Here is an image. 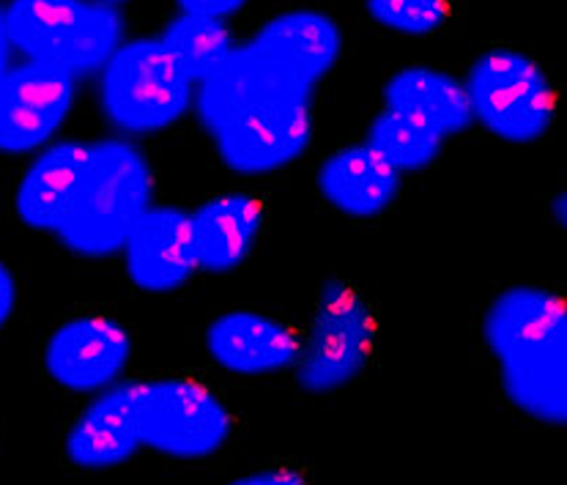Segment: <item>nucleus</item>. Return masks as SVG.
Segmentation results:
<instances>
[{"instance_id":"1","label":"nucleus","mask_w":567,"mask_h":485,"mask_svg":"<svg viewBox=\"0 0 567 485\" xmlns=\"http://www.w3.org/2000/svg\"><path fill=\"white\" fill-rule=\"evenodd\" d=\"M340 50V25L316 9L286 11L230 50L195 96L198 121L228 171L269 176L308 152L312 100Z\"/></svg>"},{"instance_id":"2","label":"nucleus","mask_w":567,"mask_h":485,"mask_svg":"<svg viewBox=\"0 0 567 485\" xmlns=\"http://www.w3.org/2000/svg\"><path fill=\"white\" fill-rule=\"evenodd\" d=\"M483 338L499 365L502 390L526 417L567 423V313L559 293L513 286L488 305Z\"/></svg>"},{"instance_id":"3","label":"nucleus","mask_w":567,"mask_h":485,"mask_svg":"<svg viewBox=\"0 0 567 485\" xmlns=\"http://www.w3.org/2000/svg\"><path fill=\"white\" fill-rule=\"evenodd\" d=\"M152 206V167L126 141L85 143L55 236L83 258L121 252L137 217Z\"/></svg>"},{"instance_id":"4","label":"nucleus","mask_w":567,"mask_h":485,"mask_svg":"<svg viewBox=\"0 0 567 485\" xmlns=\"http://www.w3.org/2000/svg\"><path fill=\"white\" fill-rule=\"evenodd\" d=\"M9 48L80 80L100 72L124 37L118 9L104 0H11L3 11Z\"/></svg>"},{"instance_id":"5","label":"nucleus","mask_w":567,"mask_h":485,"mask_svg":"<svg viewBox=\"0 0 567 485\" xmlns=\"http://www.w3.org/2000/svg\"><path fill=\"white\" fill-rule=\"evenodd\" d=\"M104 118L126 135H154L184 118L195 94L159 39H135L115 48L100 69Z\"/></svg>"},{"instance_id":"6","label":"nucleus","mask_w":567,"mask_h":485,"mask_svg":"<svg viewBox=\"0 0 567 485\" xmlns=\"http://www.w3.org/2000/svg\"><path fill=\"white\" fill-rule=\"evenodd\" d=\"M466 96L472 118L507 143H535L554 121L551 80L529 55L494 48L468 69Z\"/></svg>"},{"instance_id":"7","label":"nucleus","mask_w":567,"mask_h":485,"mask_svg":"<svg viewBox=\"0 0 567 485\" xmlns=\"http://www.w3.org/2000/svg\"><path fill=\"white\" fill-rule=\"evenodd\" d=\"M373 338L375 321L362 293L349 282H323L316 319L293 362L297 384L310 395H327L351 384L368 362Z\"/></svg>"},{"instance_id":"8","label":"nucleus","mask_w":567,"mask_h":485,"mask_svg":"<svg viewBox=\"0 0 567 485\" xmlns=\"http://www.w3.org/2000/svg\"><path fill=\"white\" fill-rule=\"evenodd\" d=\"M135 425L141 447L178 461L208 458L230 436L228 409L214 392L189 379L143 381Z\"/></svg>"},{"instance_id":"9","label":"nucleus","mask_w":567,"mask_h":485,"mask_svg":"<svg viewBox=\"0 0 567 485\" xmlns=\"http://www.w3.org/2000/svg\"><path fill=\"white\" fill-rule=\"evenodd\" d=\"M74 105V80L25 61L0 74V152L28 154L48 146Z\"/></svg>"},{"instance_id":"10","label":"nucleus","mask_w":567,"mask_h":485,"mask_svg":"<svg viewBox=\"0 0 567 485\" xmlns=\"http://www.w3.org/2000/svg\"><path fill=\"white\" fill-rule=\"evenodd\" d=\"M132 357V340L104 316L72 319L52 332L44 349L48 373L72 392H100L118 381Z\"/></svg>"},{"instance_id":"11","label":"nucleus","mask_w":567,"mask_h":485,"mask_svg":"<svg viewBox=\"0 0 567 485\" xmlns=\"http://www.w3.org/2000/svg\"><path fill=\"white\" fill-rule=\"evenodd\" d=\"M121 250L130 280L148 293L176 291L198 269L189 215L173 206H148Z\"/></svg>"},{"instance_id":"12","label":"nucleus","mask_w":567,"mask_h":485,"mask_svg":"<svg viewBox=\"0 0 567 485\" xmlns=\"http://www.w3.org/2000/svg\"><path fill=\"white\" fill-rule=\"evenodd\" d=\"M206 349L223 371L236 376H269L293 368L299 338L269 316L230 310L208 323Z\"/></svg>"},{"instance_id":"13","label":"nucleus","mask_w":567,"mask_h":485,"mask_svg":"<svg viewBox=\"0 0 567 485\" xmlns=\"http://www.w3.org/2000/svg\"><path fill=\"white\" fill-rule=\"evenodd\" d=\"M143 381H113L66 436V455L83 469H113L141 450L135 406Z\"/></svg>"},{"instance_id":"14","label":"nucleus","mask_w":567,"mask_h":485,"mask_svg":"<svg viewBox=\"0 0 567 485\" xmlns=\"http://www.w3.org/2000/svg\"><path fill=\"white\" fill-rule=\"evenodd\" d=\"M264 211L256 198L245 193L217 195L189 215L198 269L234 271L247 261L258 239Z\"/></svg>"},{"instance_id":"15","label":"nucleus","mask_w":567,"mask_h":485,"mask_svg":"<svg viewBox=\"0 0 567 485\" xmlns=\"http://www.w3.org/2000/svg\"><path fill=\"white\" fill-rule=\"evenodd\" d=\"M386 110L427 126L439 137H453L474 124L464 83L447 72L409 66L392 74L384 85Z\"/></svg>"},{"instance_id":"16","label":"nucleus","mask_w":567,"mask_h":485,"mask_svg":"<svg viewBox=\"0 0 567 485\" xmlns=\"http://www.w3.org/2000/svg\"><path fill=\"white\" fill-rule=\"evenodd\" d=\"M323 200L349 217H375L398 198L401 173L392 171L373 148L349 146L318 167Z\"/></svg>"},{"instance_id":"17","label":"nucleus","mask_w":567,"mask_h":485,"mask_svg":"<svg viewBox=\"0 0 567 485\" xmlns=\"http://www.w3.org/2000/svg\"><path fill=\"white\" fill-rule=\"evenodd\" d=\"M159 44L173 58V63L187 74L189 83H204L212 78L234 50V39H230L223 20L184 14V11L176 20L167 22Z\"/></svg>"},{"instance_id":"18","label":"nucleus","mask_w":567,"mask_h":485,"mask_svg":"<svg viewBox=\"0 0 567 485\" xmlns=\"http://www.w3.org/2000/svg\"><path fill=\"white\" fill-rule=\"evenodd\" d=\"M364 146L373 148L392 171L403 176V173L422 171V167L431 165L439 157V152H442L444 137L406 118V115L384 110V113H379L370 121Z\"/></svg>"},{"instance_id":"19","label":"nucleus","mask_w":567,"mask_h":485,"mask_svg":"<svg viewBox=\"0 0 567 485\" xmlns=\"http://www.w3.org/2000/svg\"><path fill=\"white\" fill-rule=\"evenodd\" d=\"M379 25L406 37H427L447 20V0H364Z\"/></svg>"},{"instance_id":"20","label":"nucleus","mask_w":567,"mask_h":485,"mask_svg":"<svg viewBox=\"0 0 567 485\" xmlns=\"http://www.w3.org/2000/svg\"><path fill=\"white\" fill-rule=\"evenodd\" d=\"M182 6L184 14L208 17V20H225V17L236 14L247 0H176Z\"/></svg>"},{"instance_id":"21","label":"nucleus","mask_w":567,"mask_h":485,"mask_svg":"<svg viewBox=\"0 0 567 485\" xmlns=\"http://www.w3.org/2000/svg\"><path fill=\"white\" fill-rule=\"evenodd\" d=\"M234 483H239V485H302L305 475H299V472H288V469H260V472H252V475L236 477Z\"/></svg>"},{"instance_id":"22","label":"nucleus","mask_w":567,"mask_h":485,"mask_svg":"<svg viewBox=\"0 0 567 485\" xmlns=\"http://www.w3.org/2000/svg\"><path fill=\"white\" fill-rule=\"evenodd\" d=\"M14 299H17L14 277H11V271L6 269V264L0 261V327L9 321L11 310H14Z\"/></svg>"},{"instance_id":"23","label":"nucleus","mask_w":567,"mask_h":485,"mask_svg":"<svg viewBox=\"0 0 567 485\" xmlns=\"http://www.w3.org/2000/svg\"><path fill=\"white\" fill-rule=\"evenodd\" d=\"M551 215H554V219H557L559 228H565V223H567V198H565V193H559L557 198H554Z\"/></svg>"},{"instance_id":"24","label":"nucleus","mask_w":567,"mask_h":485,"mask_svg":"<svg viewBox=\"0 0 567 485\" xmlns=\"http://www.w3.org/2000/svg\"><path fill=\"white\" fill-rule=\"evenodd\" d=\"M9 42H6V39H0V74L6 72V69H9Z\"/></svg>"},{"instance_id":"25","label":"nucleus","mask_w":567,"mask_h":485,"mask_svg":"<svg viewBox=\"0 0 567 485\" xmlns=\"http://www.w3.org/2000/svg\"><path fill=\"white\" fill-rule=\"evenodd\" d=\"M0 39H6V33H3V11H0Z\"/></svg>"},{"instance_id":"26","label":"nucleus","mask_w":567,"mask_h":485,"mask_svg":"<svg viewBox=\"0 0 567 485\" xmlns=\"http://www.w3.org/2000/svg\"><path fill=\"white\" fill-rule=\"evenodd\" d=\"M104 3H124V0H104Z\"/></svg>"}]
</instances>
